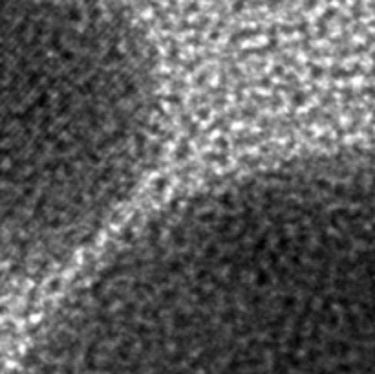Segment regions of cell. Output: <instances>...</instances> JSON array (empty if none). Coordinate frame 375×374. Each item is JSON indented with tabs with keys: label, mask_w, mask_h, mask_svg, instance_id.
I'll return each instance as SVG.
<instances>
[{
	"label": "cell",
	"mask_w": 375,
	"mask_h": 374,
	"mask_svg": "<svg viewBox=\"0 0 375 374\" xmlns=\"http://www.w3.org/2000/svg\"><path fill=\"white\" fill-rule=\"evenodd\" d=\"M159 118L125 0H0V290L53 273L110 224Z\"/></svg>",
	"instance_id": "obj_1"
}]
</instances>
